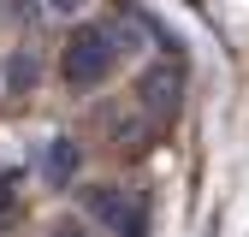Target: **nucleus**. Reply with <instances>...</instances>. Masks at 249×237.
Segmentation results:
<instances>
[{
	"label": "nucleus",
	"mask_w": 249,
	"mask_h": 237,
	"mask_svg": "<svg viewBox=\"0 0 249 237\" xmlns=\"http://www.w3.org/2000/svg\"><path fill=\"white\" fill-rule=\"evenodd\" d=\"M30 83H36V53H12V66H6V89H12V95H24Z\"/></svg>",
	"instance_id": "5"
},
{
	"label": "nucleus",
	"mask_w": 249,
	"mask_h": 237,
	"mask_svg": "<svg viewBox=\"0 0 249 237\" xmlns=\"http://www.w3.org/2000/svg\"><path fill=\"white\" fill-rule=\"evenodd\" d=\"M42 178H48L53 190L77 178V142H71V136H53V142L42 148Z\"/></svg>",
	"instance_id": "3"
},
{
	"label": "nucleus",
	"mask_w": 249,
	"mask_h": 237,
	"mask_svg": "<svg viewBox=\"0 0 249 237\" xmlns=\"http://www.w3.org/2000/svg\"><path fill=\"white\" fill-rule=\"evenodd\" d=\"M53 237H83V231H77V225H59V231H53Z\"/></svg>",
	"instance_id": "7"
},
{
	"label": "nucleus",
	"mask_w": 249,
	"mask_h": 237,
	"mask_svg": "<svg viewBox=\"0 0 249 237\" xmlns=\"http://www.w3.org/2000/svg\"><path fill=\"white\" fill-rule=\"evenodd\" d=\"M89 214H95V220H107L113 231L142 237V214H137V207L124 202V190H113V184H95V190H89Z\"/></svg>",
	"instance_id": "2"
},
{
	"label": "nucleus",
	"mask_w": 249,
	"mask_h": 237,
	"mask_svg": "<svg viewBox=\"0 0 249 237\" xmlns=\"http://www.w3.org/2000/svg\"><path fill=\"white\" fill-rule=\"evenodd\" d=\"M119 48H131V42H124L113 24H83L77 36L66 42V59H59V71H66V83H71V89H95V83H107V77H113Z\"/></svg>",
	"instance_id": "1"
},
{
	"label": "nucleus",
	"mask_w": 249,
	"mask_h": 237,
	"mask_svg": "<svg viewBox=\"0 0 249 237\" xmlns=\"http://www.w3.org/2000/svg\"><path fill=\"white\" fill-rule=\"evenodd\" d=\"M142 107H148V113L178 107V71H172V66H154V71L142 77Z\"/></svg>",
	"instance_id": "4"
},
{
	"label": "nucleus",
	"mask_w": 249,
	"mask_h": 237,
	"mask_svg": "<svg viewBox=\"0 0 249 237\" xmlns=\"http://www.w3.org/2000/svg\"><path fill=\"white\" fill-rule=\"evenodd\" d=\"M48 6H53V12H77V0H48Z\"/></svg>",
	"instance_id": "6"
}]
</instances>
